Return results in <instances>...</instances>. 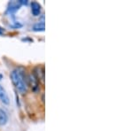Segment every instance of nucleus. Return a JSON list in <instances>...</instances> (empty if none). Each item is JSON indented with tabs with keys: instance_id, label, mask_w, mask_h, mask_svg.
Wrapping results in <instances>:
<instances>
[{
	"instance_id": "obj_7",
	"label": "nucleus",
	"mask_w": 133,
	"mask_h": 131,
	"mask_svg": "<svg viewBox=\"0 0 133 131\" xmlns=\"http://www.w3.org/2000/svg\"><path fill=\"white\" fill-rule=\"evenodd\" d=\"M33 29L35 31H44V22H39L36 23V24L34 25Z\"/></svg>"
},
{
	"instance_id": "obj_2",
	"label": "nucleus",
	"mask_w": 133,
	"mask_h": 131,
	"mask_svg": "<svg viewBox=\"0 0 133 131\" xmlns=\"http://www.w3.org/2000/svg\"><path fill=\"white\" fill-rule=\"evenodd\" d=\"M27 82H28V86H30L31 89L34 92H37L40 89V81H38V79L36 78L35 74L32 71L28 74Z\"/></svg>"
},
{
	"instance_id": "obj_6",
	"label": "nucleus",
	"mask_w": 133,
	"mask_h": 131,
	"mask_svg": "<svg viewBox=\"0 0 133 131\" xmlns=\"http://www.w3.org/2000/svg\"><path fill=\"white\" fill-rule=\"evenodd\" d=\"M8 121V114L5 110L0 108V126H4Z\"/></svg>"
},
{
	"instance_id": "obj_4",
	"label": "nucleus",
	"mask_w": 133,
	"mask_h": 131,
	"mask_svg": "<svg viewBox=\"0 0 133 131\" xmlns=\"http://www.w3.org/2000/svg\"><path fill=\"white\" fill-rule=\"evenodd\" d=\"M33 73L35 74V75L36 76V78L38 79V81H42L44 82V70L43 66H36L34 69Z\"/></svg>"
},
{
	"instance_id": "obj_1",
	"label": "nucleus",
	"mask_w": 133,
	"mask_h": 131,
	"mask_svg": "<svg viewBox=\"0 0 133 131\" xmlns=\"http://www.w3.org/2000/svg\"><path fill=\"white\" fill-rule=\"evenodd\" d=\"M10 78L17 91H19L21 94L27 93L28 89H29L27 82V76L24 74V72L20 68L14 69L10 74Z\"/></svg>"
},
{
	"instance_id": "obj_3",
	"label": "nucleus",
	"mask_w": 133,
	"mask_h": 131,
	"mask_svg": "<svg viewBox=\"0 0 133 131\" xmlns=\"http://www.w3.org/2000/svg\"><path fill=\"white\" fill-rule=\"evenodd\" d=\"M0 101H1L4 105H9V103H10L9 96H8L5 89H4V87L1 84H0Z\"/></svg>"
},
{
	"instance_id": "obj_5",
	"label": "nucleus",
	"mask_w": 133,
	"mask_h": 131,
	"mask_svg": "<svg viewBox=\"0 0 133 131\" xmlns=\"http://www.w3.org/2000/svg\"><path fill=\"white\" fill-rule=\"evenodd\" d=\"M31 12L34 16H38L41 13V5L37 2H32L31 3Z\"/></svg>"
}]
</instances>
